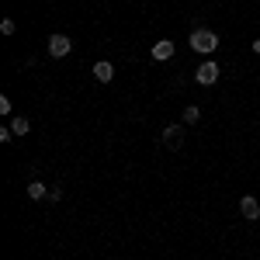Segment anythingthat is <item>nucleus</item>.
<instances>
[{
  "label": "nucleus",
  "instance_id": "obj_12",
  "mask_svg": "<svg viewBox=\"0 0 260 260\" xmlns=\"http://www.w3.org/2000/svg\"><path fill=\"white\" fill-rule=\"evenodd\" d=\"M0 115H11V98H7V94L0 98Z\"/></svg>",
  "mask_w": 260,
  "mask_h": 260
},
{
  "label": "nucleus",
  "instance_id": "obj_8",
  "mask_svg": "<svg viewBox=\"0 0 260 260\" xmlns=\"http://www.w3.org/2000/svg\"><path fill=\"white\" fill-rule=\"evenodd\" d=\"M45 194H49V184H42V180H31V184H28V198L31 201H42Z\"/></svg>",
  "mask_w": 260,
  "mask_h": 260
},
{
  "label": "nucleus",
  "instance_id": "obj_11",
  "mask_svg": "<svg viewBox=\"0 0 260 260\" xmlns=\"http://www.w3.org/2000/svg\"><path fill=\"white\" fill-rule=\"evenodd\" d=\"M0 31H4V35H14V31H18V24H14L11 18H4V21H0Z\"/></svg>",
  "mask_w": 260,
  "mask_h": 260
},
{
  "label": "nucleus",
  "instance_id": "obj_10",
  "mask_svg": "<svg viewBox=\"0 0 260 260\" xmlns=\"http://www.w3.org/2000/svg\"><path fill=\"white\" fill-rule=\"evenodd\" d=\"M28 128H31V121L24 118V115H18V118L11 121V132H14V136H28Z\"/></svg>",
  "mask_w": 260,
  "mask_h": 260
},
{
  "label": "nucleus",
  "instance_id": "obj_4",
  "mask_svg": "<svg viewBox=\"0 0 260 260\" xmlns=\"http://www.w3.org/2000/svg\"><path fill=\"white\" fill-rule=\"evenodd\" d=\"M70 49H73V42L66 39V35H52V39H49V56H52V59H66Z\"/></svg>",
  "mask_w": 260,
  "mask_h": 260
},
{
  "label": "nucleus",
  "instance_id": "obj_1",
  "mask_svg": "<svg viewBox=\"0 0 260 260\" xmlns=\"http://www.w3.org/2000/svg\"><path fill=\"white\" fill-rule=\"evenodd\" d=\"M191 49L201 52V56H212V52L219 49V35H215L212 28H194V31H191Z\"/></svg>",
  "mask_w": 260,
  "mask_h": 260
},
{
  "label": "nucleus",
  "instance_id": "obj_3",
  "mask_svg": "<svg viewBox=\"0 0 260 260\" xmlns=\"http://www.w3.org/2000/svg\"><path fill=\"white\" fill-rule=\"evenodd\" d=\"M160 139H163L167 149H174V153H177L180 146H184V125H167V128L160 132Z\"/></svg>",
  "mask_w": 260,
  "mask_h": 260
},
{
  "label": "nucleus",
  "instance_id": "obj_6",
  "mask_svg": "<svg viewBox=\"0 0 260 260\" xmlns=\"http://www.w3.org/2000/svg\"><path fill=\"white\" fill-rule=\"evenodd\" d=\"M174 52H177V49H174V42H170V39H160L156 45H153V49H149V56H153L156 62H167V59H174Z\"/></svg>",
  "mask_w": 260,
  "mask_h": 260
},
{
  "label": "nucleus",
  "instance_id": "obj_5",
  "mask_svg": "<svg viewBox=\"0 0 260 260\" xmlns=\"http://www.w3.org/2000/svg\"><path fill=\"white\" fill-rule=\"evenodd\" d=\"M240 215L246 222H257L260 219V201L253 198V194H243V198H240Z\"/></svg>",
  "mask_w": 260,
  "mask_h": 260
},
{
  "label": "nucleus",
  "instance_id": "obj_13",
  "mask_svg": "<svg viewBox=\"0 0 260 260\" xmlns=\"http://www.w3.org/2000/svg\"><path fill=\"white\" fill-rule=\"evenodd\" d=\"M253 52H257V56H260V39H257V42H253Z\"/></svg>",
  "mask_w": 260,
  "mask_h": 260
},
{
  "label": "nucleus",
  "instance_id": "obj_7",
  "mask_svg": "<svg viewBox=\"0 0 260 260\" xmlns=\"http://www.w3.org/2000/svg\"><path fill=\"white\" fill-rule=\"evenodd\" d=\"M94 80L98 83H111L115 80V66H111L108 59H98L94 62Z\"/></svg>",
  "mask_w": 260,
  "mask_h": 260
},
{
  "label": "nucleus",
  "instance_id": "obj_2",
  "mask_svg": "<svg viewBox=\"0 0 260 260\" xmlns=\"http://www.w3.org/2000/svg\"><path fill=\"white\" fill-rule=\"evenodd\" d=\"M194 80L201 83V87H212V83L219 80V62H212V59H205L198 66V70H194Z\"/></svg>",
  "mask_w": 260,
  "mask_h": 260
},
{
  "label": "nucleus",
  "instance_id": "obj_9",
  "mask_svg": "<svg viewBox=\"0 0 260 260\" xmlns=\"http://www.w3.org/2000/svg\"><path fill=\"white\" fill-rule=\"evenodd\" d=\"M201 121V108L198 104H187V108H184V125H198Z\"/></svg>",
  "mask_w": 260,
  "mask_h": 260
}]
</instances>
